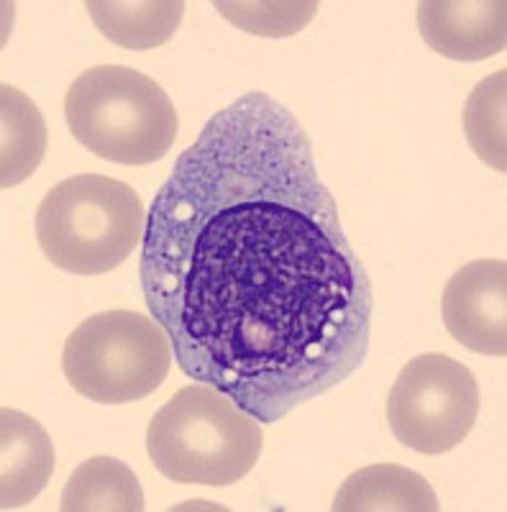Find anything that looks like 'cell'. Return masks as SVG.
Here are the masks:
<instances>
[{"instance_id":"14","label":"cell","mask_w":507,"mask_h":512,"mask_svg":"<svg viewBox=\"0 0 507 512\" xmlns=\"http://www.w3.org/2000/svg\"><path fill=\"white\" fill-rule=\"evenodd\" d=\"M507 70L484 77L472 90L464 108V134L484 164L492 169H507Z\"/></svg>"},{"instance_id":"10","label":"cell","mask_w":507,"mask_h":512,"mask_svg":"<svg viewBox=\"0 0 507 512\" xmlns=\"http://www.w3.org/2000/svg\"><path fill=\"white\" fill-rule=\"evenodd\" d=\"M336 512H438L436 492L418 472L400 464L364 466L333 500Z\"/></svg>"},{"instance_id":"2","label":"cell","mask_w":507,"mask_h":512,"mask_svg":"<svg viewBox=\"0 0 507 512\" xmlns=\"http://www.w3.org/2000/svg\"><path fill=\"white\" fill-rule=\"evenodd\" d=\"M262 443L254 415L200 382L182 387L146 428L149 459L177 484L231 487L257 466Z\"/></svg>"},{"instance_id":"6","label":"cell","mask_w":507,"mask_h":512,"mask_svg":"<svg viewBox=\"0 0 507 512\" xmlns=\"http://www.w3.org/2000/svg\"><path fill=\"white\" fill-rule=\"evenodd\" d=\"M477 415V379L446 354L410 359L387 397L392 436L418 454L436 456L456 448L472 433Z\"/></svg>"},{"instance_id":"7","label":"cell","mask_w":507,"mask_h":512,"mask_svg":"<svg viewBox=\"0 0 507 512\" xmlns=\"http://www.w3.org/2000/svg\"><path fill=\"white\" fill-rule=\"evenodd\" d=\"M443 323L461 346L487 356L507 354V264L477 259L446 282Z\"/></svg>"},{"instance_id":"3","label":"cell","mask_w":507,"mask_h":512,"mask_svg":"<svg viewBox=\"0 0 507 512\" xmlns=\"http://www.w3.org/2000/svg\"><path fill=\"white\" fill-rule=\"evenodd\" d=\"M65 118L90 154L126 167L167 157L180 126L172 98L152 77L123 64L82 72L65 98Z\"/></svg>"},{"instance_id":"13","label":"cell","mask_w":507,"mask_h":512,"mask_svg":"<svg viewBox=\"0 0 507 512\" xmlns=\"http://www.w3.org/2000/svg\"><path fill=\"white\" fill-rule=\"evenodd\" d=\"M0 126H3L0 185L8 190L29 180L39 169L47 152V126L34 100L11 85L0 88Z\"/></svg>"},{"instance_id":"9","label":"cell","mask_w":507,"mask_h":512,"mask_svg":"<svg viewBox=\"0 0 507 512\" xmlns=\"http://www.w3.org/2000/svg\"><path fill=\"white\" fill-rule=\"evenodd\" d=\"M52 472L49 433L21 410H0V510H21L34 502Z\"/></svg>"},{"instance_id":"4","label":"cell","mask_w":507,"mask_h":512,"mask_svg":"<svg viewBox=\"0 0 507 512\" xmlns=\"http://www.w3.org/2000/svg\"><path fill=\"white\" fill-rule=\"evenodd\" d=\"M146 218L131 185L105 175H75L41 200L36 239L54 267L90 277L129 259L144 241Z\"/></svg>"},{"instance_id":"8","label":"cell","mask_w":507,"mask_h":512,"mask_svg":"<svg viewBox=\"0 0 507 512\" xmlns=\"http://www.w3.org/2000/svg\"><path fill=\"white\" fill-rule=\"evenodd\" d=\"M418 29L428 47L456 62H479L507 44L505 0H426L418 6Z\"/></svg>"},{"instance_id":"11","label":"cell","mask_w":507,"mask_h":512,"mask_svg":"<svg viewBox=\"0 0 507 512\" xmlns=\"http://www.w3.org/2000/svg\"><path fill=\"white\" fill-rule=\"evenodd\" d=\"M85 8L105 39L136 52L167 44L180 29L185 13V3L180 0H93L85 3Z\"/></svg>"},{"instance_id":"1","label":"cell","mask_w":507,"mask_h":512,"mask_svg":"<svg viewBox=\"0 0 507 512\" xmlns=\"http://www.w3.org/2000/svg\"><path fill=\"white\" fill-rule=\"evenodd\" d=\"M146 308L177 367L277 423L362 367L372 282L290 108L244 93L177 157L146 218Z\"/></svg>"},{"instance_id":"12","label":"cell","mask_w":507,"mask_h":512,"mask_svg":"<svg viewBox=\"0 0 507 512\" xmlns=\"http://www.w3.org/2000/svg\"><path fill=\"white\" fill-rule=\"evenodd\" d=\"M62 512H141L146 510L144 492L123 461L95 456L82 461L72 472L59 500Z\"/></svg>"},{"instance_id":"5","label":"cell","mask_w":507,"mask_h":512,"mask_svg":"<svg viewBox=\"0 0 507 512\" xmlns=\"http://www.w3.org/2000/svg\"><path fill=\"white\" fill-rule=\"evenodd\" d=\"M172 344L149 315L108 310L70 333L62 372L75 392L98 405H126L157 392L172 367Z\"/></svg>"},{"instance_id":"15","label":"cell","mask_w":507,"mask_h":512,"mask_svg":"<svg viewBox=\"0 0 507 512\" xmlns=\"http://www.w3.org/2000/svg\"><path fill=\"white\" fill-rule=\"evenodd\" d=\"M216 11L246 34L285 39V36L300 34L313 21V16L318 13V3L315 0H305V3H298V0H285V3H274V0L226 3V0H218Z\"/></svg>"}]
</instances>
